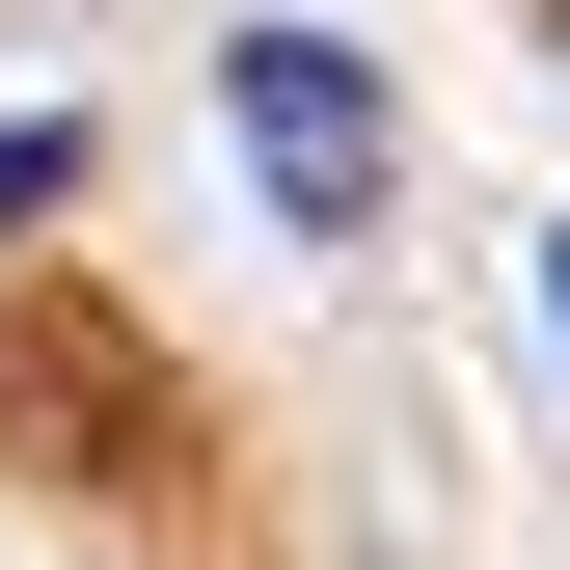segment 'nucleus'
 I'll list each match as a JSON object with an SVG mask.
<instances>
[{"label": "nucleus", "instance_id": "nucleus-3", "mask_svg": "<svg viewBox=\"0 0 570 570\" xmlns=\"http://www.w3.org/2000/svg\"><path fill=\"white\" fill-rule=\"evenodd\" d=\"M543 353H570V218H543Z\"/></svg>", "mask_w": 570, "mask_h": 570}, {"label": "nucleus", "instance_id": "nucleus-1", "mask_svg": "<svg viewBox=\"0 0 570 570\" xmlns=\"http://www.w3.org/2000/svg\"><path fill=\"white\" fill-rule=\"evenodd\" d=\"M218 136L272 164L299 245H381V218H407V82H381L353 28H218Z\"/></svg>", "mask_w": 570, "mask_h": 570}, {"label": "nucleus", "instance_id": "nucleus-2", "mask_svg": "<svg viewBox=\"0 0 570 570\" xmlns=\"http://www.w3.org/2000/svg\"><path fill=\"white\" fill-rule=\"evenodd\" d=\"M55 190H82V109H28V136H0V218H55Z\"/></svg>", "mask_w": 570, "mask_h": 570}]
</instances>
